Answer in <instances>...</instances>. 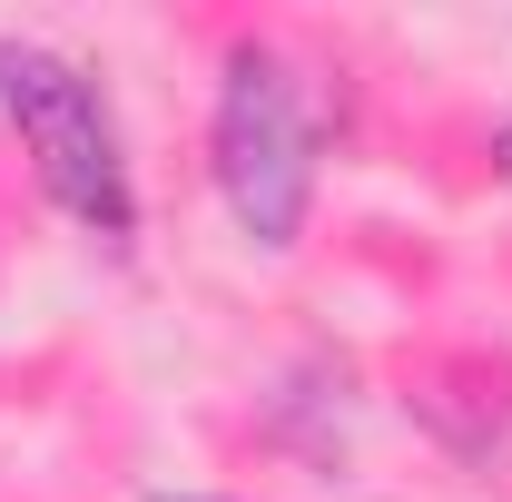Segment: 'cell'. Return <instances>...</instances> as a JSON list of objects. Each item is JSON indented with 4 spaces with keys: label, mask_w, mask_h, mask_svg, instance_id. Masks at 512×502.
<instances>
[{
    "label": "cell",
    "mask_w": 512,
    "mask_h": 502,
    "mask_svg": "<svg viewBox=\"0 0 512 502\" xmlns=\"http://www.w3.org/2000/svg\"><path fill=\"white\" fill-rule=\"evenodd\" d=\"M0 119L20 128L30 168L60 217H79L89 237L128 247L138 237V188H128V148H119V119L99 99V79L40 40H0Z\"/></svg>",
    "instance_id": "6da1fadb"
},
{
    "label": "cell",
    "mask_w": 512,
    "mask_h": 502,
    "mask_svg": "<svg viewBox=\"0 0 512 502\" xmlns=\"http://www.w3.org/2000/svg\"><path fill=\"white\" fill-rule=\"evenodd\" d=\"M207 158H217V197H227L237 237H256V247H296L306 237V207H316V119H306V89H296L286 50H266V40L227 50Z\"/></svg>",
    "instance_id": "7a4b0ae2"
},
{
    "label": "cell",
    "mask_w": 512,
    "mask_h": 502,
    "mask_svg": "<svg viewBox=\"0 0 512 502\" xmlns=\"http://www.w3.org/2000/svg\"><path fill=\"white\" fill-rule=\"evenodd\" d=\"M493 158H503V178H512V128H503V138H493Z\"/></svg>",
    "instance_id": "3957f363"
},
{
    "label": "cell",
    "mask_w": 512,
    "mask_h": 502,
    "mask_svg": "<svg viewBox=\"0 0 512 502\" xmlns=\"http://www.w3.org/2000/svg\"><path fill=\"white\" fill-rule=\"evenodd\" d=\"M168 502H207V493H168Z\"/></svg>",
    "instance_id": "277c9868"
}]
</instances>
